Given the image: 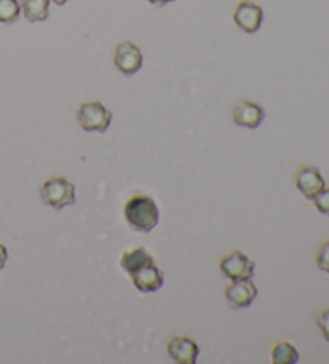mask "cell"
Here are the masks:
<instances>
[{"label": "cell", "instance_id": "8", "mask_svg": "<svg viewBox=\"0 0 329 364\" xmlns=\"http://www.w3.org/2000/svg\"><path fill=\"white\" fill-rule=\"evenodd\" d=\"M169 356L179 364H194L198 361L199 347L193 338L185 336H175L167 343Z\"/></svg>", "mask_w": 329, "mask_h": 364}, {"label": "cell", "instance_id": "2", "mask_svg": "<svg viewBox=\"0 0 329 364\" xmlns=\"http://www.w3.org/2000/svg\"><path fill=\"white\" fill-rule=\"evenodd\" d=\"M41 196L47 205L61 210L75 203V186L65 177H53L42 185Z\"/></svg>", "mask_w": 329, "mask_h": 364}, {"label": "cell", "instance_id": "5", "mask_svg": "<svg viewBox=\"0 0 329 364\" xmlns=\"http://www.w3.org/2000/svg\"><path fill=\"white\" fill-rule=\"evenodd\" d=\"M115 65L125 76H132V74L138 73L143 65L140 48L129 41L119 43L115 53Z\"/></svg>", "mask_w": 329, "mask_h": 364}, {"label": "cell", "instance_id": "1", "mask_svg": "<svg viewBox=\"0 0 329 364\" xmlns=\"http://www.w3.org/2000/svg\"><path fill=\"white\" fill-rule=\"evenodd\" d=\"M124 215L130 228L140 231V233H150L160 222V209H157L155 199L145 196V194H138L127 200L124 207Z\"/></svg>", "mask_w": 329, "mask_h": 364}, {"label": "cell", "instance_id": "18", "mask_svg": "<svg viewBox=\"0 0 329 364\" xmlns=\"http://www.w3.org/2000/svg\"><path fill=\"white\" fill-rule=\"evenodd\" d=\"M316 324H318L325 341L329 342V309H325L316 315Z\"/></svg>", "mask_w": 329, "mask_h": 364}, {"label": "cell", "instance_id": "10", "mask_svg": "<svg viewBox=\"0 0 329 364\" xmlns=\"http://www.w3.org/2000/svg\"><path fill=\"white\" fill-rule=\"evenodd\" d=\"M263 119L265 111L262 106L248 102V100H241L233 108V121L236 125H241V127L257 129L263 122Z\"/></svg>", "mask_w": 329, "mask_h": 364}, {"label": "cell", "instance_id": "6", "mask_svg": "<svg viewBox=\"0 0 329 364\" xmlns=\"http://www.w3.org/2000/svg\"><path fill=\"white\" fill-rule=\"evenodd\" d=\"M257 287L251 279L231 281V284L225 289L226 302L231 309H246L257 297Z\"/></svg>", "mask_w": 329, "mask_h": 364}, {"label": "cell", "instance_id": "19", "mask_svg": "<svg viewBox=\"0 0 329 364\" xmlns=\"http://www.w3.org/2000/svg\"><path fill=\"white\" fill-rule=\"evenodd\" d=\"M7 259H9L7 247H5L4 244H0V268L5 267V263H7Z\"/></svg>", "mask_w": 329, "mask_h": 364}, {"label": "cell", "instance_id": "3", "mask_svg": "<svg viewBox=\"0 0 329 364\" xmlns=\"http://www.w3.org/2000/svg\"><path fill=\"white\" fill-rule=\"evenodd\" d=\"M78 119L80 127L85 132H100V134H103L111 125L113 114L100 102H88L80 105Z\"/></svg>", "mask_w": 329, "mask_h": 364}, {"label": "cell", "instance_id": "21", "mask_svg": "<svg viewBox=\"0 0 329 364\" xmlns=\"http://www.w3.org/2000/svg\"><path fill=\"white\" fill-rule=\"evenodd\" d=\"M52 2H55L56 5H65L68 0H52Z\"/></svg>", "mask_w": 329, "mask_h": 364}, {"label": "cell", "instance_id": "17", "mask_svg": "<svg viewBox=\"0 0 329 364\" xmlns=\"http://www.w3.org/2000/svg\"><path fill=\"white\" fill-rule=\"evenodd\" d=\"M315 203V207L318 209L323 215L329 217V186L325 185V188L316 194V196L312 199Z\"/></svg>", "mask_w": 329, "mask_h": 364}, {"label": "cell", "instance_id": "16", "mask_svg": "<svg viewBox=\"0 0 329 364\" xmlns=\"http://www.w3.org/2000/svg\"><path fill=\"white\" fill-rule=\"evenodd\" d=\"M316 267H318L321 272L329 273V240L325 241L316 250V257H315Z\"/></svg>", "mask_w": 329, "mask_h": 364}, {"label": "cell", "instance_id": "12", "mask_svg": "<svg viewBox=\"0 0 329 364\" xmlns=\"http://www.w3.org/2000/svg\"><path fill=\"white\" fill-rule=\"evenodd\" d=\"M153 262H155L153 257H151L147 252V249H143V247H135V249L125 250V252L121 257V267L129 274L137 273L138 269H142L143 267H147Z\"/></svg>", "mask_w": 329, "mask_h": 364}, {"label": "cell", "instance_id": "4", "mask_svg": "<svg viewBox=\"0 0 329 364\" xmlns=\"http://www.w3.org/2000/svg\"><path fill=\"white\" fill-rule=\"evenodd\" d=\"M254 262L241 250H233L220 260V273L231 281L251 279L254 276Z\"/></svg>", "mask_w": 329, "mask_h": 364}, {"label": "cell", "instance_id": "20", "mask_svg": "<svg viewBox=\"0 0 329 364\" xmlns=\"http://www.w3.org/2000/svg\"><path fill=\"white\" fill-rule=\"evenodd\" d=\"M150 4H153V5H156V7H162V5H166V4H169V2H172V0H148Z\"/></svg>", "mask_w": 329, "mask_h": 364}, {"label": "cell", "instance_id": "15", "mask_svg": "<svg viewBox=\"0 0 329 364\" xmlns=\"http://www.w3.org/2000/svg\"><path fill=\"white\" fill-rule=\"evenodd\" d=\"M21 7L18 0H0V23L14 24L18 21Z\"/></svg>", "mask_w": 329, "mask_h": 364}, {"label": "cell", "instance_id": "11", "mask_svg": "<svg viewBox=\"0 0 329 364\" xmlns=\"http://www.w3.org/2000/svg\"><path fill=\"white\" fill-rule=\"evenodd\" d=\"M130 276L134 286L143 294L157 292L164 286V274L161 269L155 265V262L150 263L147 267H143L142 269H138L137 273Z\"/></svg>", "mask_w": 329, "mask_h": 364}, {"label": "cell", "instance_id": "14", "mask_svg": "<svg viewBox=\"0 0 329 364\" xmlns=\"http://www.w3.org/2000/svg\"><path fill=\"white\" fill-rule=\"evenodd\" d=\"M271 361L273 364H296L299 361V351L289 342H276L271 348Z\"/></svg>", "mask_w": 329, "mask_h": 364}, {"label": "cell", "instance_id": "13", "mask_svg": "<svg viewBox=\"0 0 329 364\" xmlns=\"http://www.w3.org/2000/svg\"><path fill=\"white\" fill-rule=\"evenodd\" d=\"M50 0H24L23 15L29 23L46 21L48 18Z\"/></svg>", "mask_w": 329, "mask_h": 364}, {"label": "cell", "instance_id": "9", "mask_svg": "<svg viewBox=\"0 0 329 364\" xmlns=\"http://www.w3.org/2000/svg\"><path fill=\"white\" fill-rule=\"evenodd\" d=\"M296 186L307 199H313L323 188H325V180H323L320 171L313 166H303L297 171Z\"/></svg>", "mask_w": 329, "mask_h": 364}, {"label": "cell", "instance_id": "7", "mask_svg": "<svg viewBox=\"0 0 329 364\" xmlns=\"http://www.w3.org/2000/svg\"><path fill=\"white\" fill-rule=\"evenodd\" d=\"M233 20H235L236 26L239 29H243L244 33L254 34L261 29L263 11L258 5L249 2V0H243V2L238 4L235 15H233Z\"/></svg>", "mask_w": 329, "mask_h": 364}]
</instances>
